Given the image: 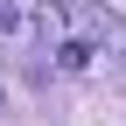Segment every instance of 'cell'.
Segmentation results:
<instances>
[{
	"mask_svg": "<svg viewBox=\"0 0 126 126\" xmlns=\"http://www.w3.org/2000/svg\"><path fill=\"white\" fill-rule=\"evenodd\" d=\"M70 28L84 42H105V49H119V63H126V21L112 7H98V0H70Z\"/></svg>",
	"mask_w": 126,
	"mask_h": 126,
	"instance_id": "cell-1",
	"label": "cell"
},
{
	"mask_svg": "<svg viewBox=\"0 0 126 126\" xmlns=\"http://www.w3.org/2000/svg\"><path fill=\"white\" fill-rule=\"evenodd\" d=\"M56 63H63V70H84V63H91V42H84V35L56 42Z\"/></svg>",
	"mask_w": 126,
	"mask_h": 126,
	"instance_id": "cell-2",
	"label": "cell"
},
{
	"mask_svg": "<svg viewBox=\"0 0 126 126\" xmlns=\"http://www.w3.org/2000/svg\"><path fill=\"white\" fill-rule=\"evenodd\" d=\"M21 28V14H14V0H0V35H14Z\"/></svg>",
	"mask_w": 126,
	"mask_h": 126,
	"instance_id": "cell-3",
	"label": "cell"
}]
</instances>
